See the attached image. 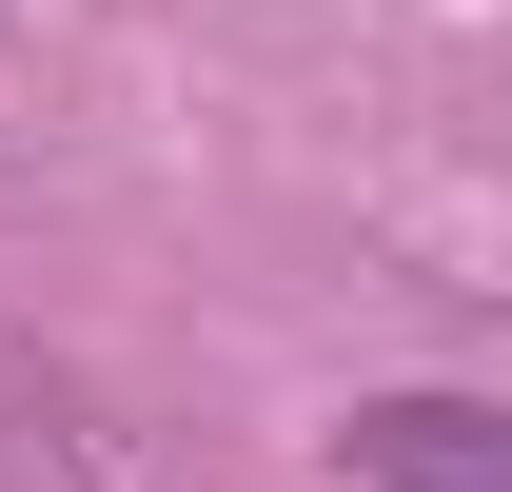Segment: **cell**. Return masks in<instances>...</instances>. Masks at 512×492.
I'll return each instance as SVG.
<instances>
[{
  "label": "cell",
  "mask_w": 512,
  "mask_h": 492,
  "mask_svg": "<svg viewBox=\"0 0 512 492\" xmlns=\"http://www.w3.org/2000/svg\"><path fill=\"white\" fill-rule=\"evenodd\" d=\"M335 473H355V492H512V414H493V394H375Z\"/></svg>",
  "instance_id": "1"
}]
</instances>
